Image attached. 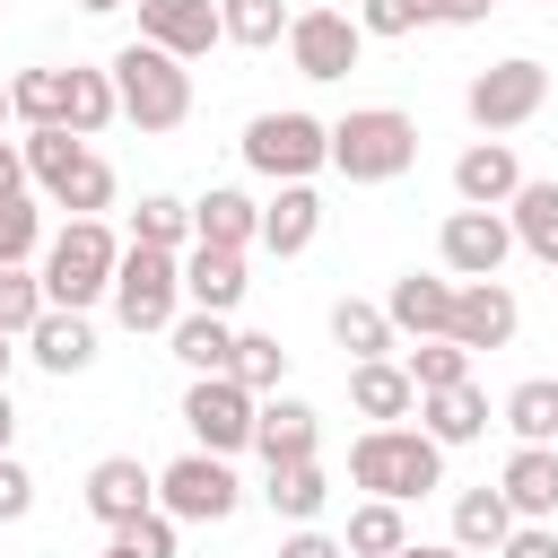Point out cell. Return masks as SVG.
<instances>
[{
    "label": "cell",
    "mask_w": 558,
    "mask_h": 558,
    "mask_svg": "<svg viewBox=\"0 0 558 558\" xmlns=\"http://www.w3.org/2000/svg\"><path fill=\"white\" fill-rule=\"evenodd\" d=\"M497 558H558V523H514L497 541Z\"/></svg>",
    "instance_id": "44"
},
{
    "label": "cell",
    "mask_w": 558,
    "mask_h": 558,
    "mask_svg": "<svg viewBox=\"0 0 558 558\" xmlns=\"http://www.w3.org/2000/svg\"><path fill=\"white\" fill-rule=\"evenodd\" d=\"M78 9H87V17H105V9H131V0H78Z\"/></svg>",
    "instance_id": "51"
},
{
    "label": "cell",
    "mask_w": 558,
    "mask_h": 558,
    "mask_svg": "<svg viewBox=\"0 0 558 558\" xmlns=\"http://www.w3.org/2000/svg\"><path fill=\"white\" fill-rule=\"evenodd\" d=\"M497 0H436V26H480Z\"/></svg>",
    "instance_id": "46"
},
{
    "label": "cell",
    "mask_w": 558,
    "mask_h": 558,
    "mask_svg": "<svg viewBox=\"0 0 558 558\" xmlns=\"http://www.w3.org/2000/svg\"><path fill=\"white\" fill-rule=\"evenodd\" d=\"M235 497H244V488H235L227 453H201V445H192V453H174V462L157 471V506H166L174 523H227Z\"/></svg>",
    "instance_id": "8"
},
{
    "label": "cell",
    "mask_w": 558,
    "mask_h": 558,
    "mask_svg": "<svg viewBox=\"0 0 558 558\" xmlns=\"http://www.w3.org/2000/svg\"><path fill=\"white\" fill-rule=\"evenodd\" d=\"M61 87H70V70H26V78H9V113H17L26 131L61 122Z\"/></svg>",
    "instance_id": "38"
},
{
    "label": "cell",
    "mask_w": 558,
    "mask_h": 558,
    "mask_svg": "<svg viewBox=\"0 0 558 558\" xmlns=\"http://www.w3.org/2000/svg\"><path fill=\"white\" fill-rule=\"evenodd\" d=\"M183 427H192L201 453H244V445H253V392H244L235 375H192Z\"/></svg>",
    "instance_id": "10"
},
{
    "label": "cell",
    "mask_w": 558,
    "mask_h": 558,
    "mask_svg": "<svg viewBox=\"0 0 558 558\" xmlns=\"http://www.w3.org/2000/svg\"><path fill=\"white\" fill-rule=\"evenodd\" d=\"M183 235H192V201L148 192V201L131 209V244H166V253H183Z\"/></svg>",
    "instance_id": "36"
},
{
    "label": "cell",
    "mask_w": 558,
    "mask_h": 558,
    "mask_svg": "<svg viewBox=\"0 0 558 558\" xmlns=\"http://www.w3.org/2000/svg\"><path fill=\"white\" fill-rule=\"evenodd\" d=\"M157 506V471L140 462V453H105L96 471H87V514L113 532V523H131V514H148Z\"/></svg>",
    "instance_id": "15"
},
{
    "label": "cell",
    "mask_w": 558,
    "mask_h": 558,
    "mask_svg": "<svg viewBox=\"0 0 558 558\" xmlns=\"http://www.w3.org/2000/svg\"><path fill=\"white\" fill-rule=\"evenodd\" d=\"M401 366H410V384H418V392H445V384H471V349H462V340H445V331H436V340H418V349H410Z\"/></svg>",
    "instance_id": "37"
},
{
    "label": "cell",
    "mask_w": 558,
    "mask_h": 558,
    "mask_svg": "<svg viewBox=\"0 0 558 558\" xmlns=\"http://www.w3.org/2000/svg\"><path fill=\"white\" fill-rule=\"evenodd\" d=\"M384 314H392V331L436 340V331L453 323V279H436V270H401V279H392V296H384Z\"/></svg>",
    "instance_id": "22"
},
{
    "label": "cell",
    "mask_w": 558,
    "mask_h": 558,
    "mask_svg": "<svg viewBox=\"0 0 558 558\" xmlns=\"http://www.w3.org/2000/svg\"><path fill=\"white\" fill-rule=\"evenodd\" d=\"M113 558H174V514L148 506V514H131V523H113Z\"/></svg>",
    "instance_id": "40"
},
{
    "label": "cell",
    "mask_w": 558,
    "mask_h": 558,
    "mask_svg": "<svg viewBox=\"0 0 558 558\" xmlns=\"http://www.w3.org/2000/svg\"><path fill=\"white\" fill-rule=\"evenodd\" d=\"M323 235V201H314V183H279V201H262V253H279V262H296L305 244Z\"/></svg>",
    "instance_id": "21"
},
{
    "label": "cell",
    "mask_w": 558,
    "mask_h": 558,
    "mask_svg": "<svg viewBox=\"0 0 558 558\" xmlns=\"http://www.w3.org/2000/svg\"><path fill=\"white\" fill-rule=\"evenodd\" d=\"M244 253H227V244H192L183 253V305H201V314H235L244 305Z\"/></svg>",
    "instance_id": "20"
},
{
    "label": "cell",
    "mask_w": 558,
    "mask_h": 558,
    "mask_svg": "<svg viewBox=\"0 0 558 558\" xmlns=\"http://www.w3.org/2000/svg\"><path fill=\"white\" fill-rule=\"evenodd\" d=\"M0 192H26V148L0 140Z\"/></svg>",
    "instance_id": "47"
},
{
    "label": "cell",
    "mask_w": 558,
    "mask_h": 558,
    "mask_svg": "<svg viewBox=\"0 0 558 558\" xmlns=\"http://www.w3.org/2000/svg\"><path fill=\"white\" fill-rule=\"evenodd\" d=\"M453 192H462V209H506V201L523 192V157H514L506 140H471V148L453 157Z\"/></svg>",
    "instance_id": "17"
},
{
    "label": "cell",
    "mask_w": 558,
    "mask_h": 558,
    "mask_svg": "<svg viewBox=\"0 0 558 558\" xmlns=\"http://www.w3.org/2000/svg\"><path fill=\"white\" fill-rule=\"evenodd\" d=\"M392 558H471V549H453V541H401Z\"/></svg>",
    "instance_id": "48"
},
{
    "label": "cell",
    "mask_w": 558,
    "mask_h": 558,
    "mask_svg": "<svg viewBox=\"0 0 558 558\" xmlns=\"http://www.w3.org/2000/svg\"><path fill=\"white\" fill-rule=\"evenodd\" d=\"M166 340H174V357H183L192 375H227V366H235V331H227V314H201V305H192V314L166 323Z\"/></svg>",
    "instance_id": "25"
},
{
    "label": "cell",
    "mask_w": 558,
    "mask_h": 558,
    "mask_svg": "<svg viewBox=\"0 0 558 558\" xmlns=\"http://www.w3.org/2000/svg\"><path fill=\"white\" fill-rule=\"evenodd\" d=\"M497 497L514 506V523H558V445H514L497 471Z\"/></svg>",
    "instance_id": "16"
},
{
    "label": "cell",
    "mask_w": 558,
    "mask_h": 558,
    "mask_svg": "<svg viewBox=\"0 0 558 558\" xmlns=\"http://www.w3.org/2000/svg\"><path fill=\"white\" fill-rule=\"evenodd\" d=\"M44 201H61L70 218H96V209L113 201V166H105L96 148H78V157H70V174H61V183H52Z\"/></svg>",
    "instance_id": "33"
},
{
    "label": "cell",
    "mask_w": 558,
    "mask_h": 558,
    "mask_svg": "<svg viewBox=\"0 0 558 558\" xmlns=\"http://www.w3.org/2000/svg\"><path fill=\"white\" fill-rule=\"evenodd\" d=\"M9 366H17V331H0V384H9Z\"/></svg>",
    "instance_id": "50"
},
{
    "label": "cell",
    "mask_w": 558,
    "mask_h": 558,
    "mask_svg": "<svg viewBox=\"0 0 558 558\" xmlns=\"http://www.w3.org/2000/svg\"><path fill=\"white\" fill-rule=\"evenodd\" d=\"M288 0H218V35L227 44H244V52H270L279 35H288Z\"/></svg>",
    "instance_id": "32"
},
{
    "label": "cell",
    "mask_w": 558,
    "mask_h": 558,
    "mask_svg": "<svg viewBox=\"0 0 558 558\" xmlns=\"http://www.w3.org/2000/svg\"><path fill=\"white\" fill-rule=\"evenodd\" d=\"M105 558H113V549H105Z\"/></svg>",
    "instance_id": "54"
},
{
    "label": "cell",
    "mask_w": 558,
    "mask_h": 558,
    "mask_svg": "<svg viewBox=\"0 0 558 558\" xmlns=\"http://www.w3.org/2000/svg\"><path fill=\"white\" fill-rule=\"evenodd\" d=\"M105 70H113V105H122V122H140V131H183V113H192V70H183L174 52H157V44H122Z\"/></svg>",
    "instance_id": "3"
},
{
    "label": "cell",
    "mask_w": 558,
    "mask_h": 558,
    "mask_svg": "<svg viewBox=\"0 0 558 558\" xmlns=\"http://www.w3.org/2000/svg\"><path fill=\"white\" fill-rule=\"evenodd\" d=\"M506 427L514 445H558V375H532L506 392Z\"/></svg>",
    "instance_id": "31"
},
{
    "label": "cell",
    "mask_w": 558,
    "mask_h": 558,
    "mask_svg": "<svg viewBox=\"0 0 558 558\" xmlns=\"http://www.w3.org/2000/svg\"><path fill=\"white\" fill-rule=\"evenodd\" d=\"M349 410H357L366 427H392V418H410V410H418V384H410V366H401V357H357V366H349Z\"/></svg>",
    "instance_id": "19"
},
{
    "label": "cell",
    "mask_w": 558,
    "mask_h": 558,
    "mask_svg": "<svg viewBox=\"0 0 558 558\" xmlns=\"http://www.w3.org/2000/svg\"><path fill=\"white\" fill-rule=\"evenodd\" d=\"M541 105H549V70H541L532 52H514V61L480 70V78H471V96H462V113L480 122V140H497V131H523Z\"/></svg>",
    "instance_id": "7"
},
{
    "label": "cell",
    "mask_w": 558,
    "mask_h": 558,
    "mask_svg": "<svg viewBox=\"0 0 558 558\" xmlns=\"http://www.w3.org/2000/svg\"><path fill=\"white\" fill-rule=\"evenodd\" d=\"M131 9H140V44H157L174 61H201L209 44H227L218 35V0H131Z\"/></svg>",
    "instance_id": "13"
},
{
    "label": "cell",
    "mask_w": 558,
    "mask_h": 558,
    "mask_svg": "<svg viewBox=\"0 0 558 558\" xmlns=\"http://www.w3.org/2000/svg\"><path fill=\"white\" fill-rule=\"evenodd\" d=\"M314 445H323L314 401H296V392H262V401H253V453H262V462H305Z\"/></svg>",
    "instance_id": "14"
},
{
    "label": "cell",
    "mask_w": 558,
    "mask_h": 558,
    "mask_svg": "<svg viewBox=\"0 0 558 558\" xmlns=\"http://www.w3.org/2000/svg\"><path fill=\"white\" fill-rule=\"evenodd\" d=\"M0 122H9V87H0Z\"/></svg>",
    "instance_id": "52"
},
{
    "label": "cell",
    "mask_w": 558,
    "mask_h": 558,
    "mask_svg": "<svg viewBox=\"0 0 558 558\" xmlns=\"http://www.w3.org/2000/svg\"><path fill=\"white\" fill-rule=\"evenodd\" d=\"M26 357H35L44 375H87V366H96V323L70 314V305H44L35 331H26Z\"/></svg>",
    "instance_id": "18"
},
{
    "label": "cell",
    "mask_w": 558,
    "mask_h": 558,
    "mask_svg": "<svg viewBox=\"0 0 558 558\" xmlns=\"http://www.w3.org/2000/svg\"><path fill=\"white\" fill-rule=\"evenodd\" d=\"M514 323H523V305H514L506 279H453V323H445V340H462V349L480 357V349H506Z\"/></svg>",
    "instance_id": "12"
},
{
    "label": "cell",
    "mask_w": 558,
    "mask_h": 558,
    "mask_svg": "<svg viewBox=\"0 0 558 558\" xmlns=\"http://www.w3.org/2000/svg\"><path fill=\"white\" fill-rule=\"evenodd\" d=\"M105 296H113V323H122V331H166V323L183 314V253H166V244H122Z\"/></svg>",
    "instance_id": "5"
},
{
    "label": "cell",
    "mask_w": 558,
    "mask_h": 558,
    "mask_svg": "<svg viewBox=\"0 0 558 558\" xmlns=\"http://www.w3.org/2000/svg\"><path fill=\"white\" fill-rule=\"evenodd\" d=\"M506 227H514V244H523L532 262L558 270V183H532V174H523V192L506 201Z\"/></svg>",
    "instance_id": "26"
},
{
    "label": "cell",
    "mask_w": 558,
    "mask_h": 558,
    "mask_svg": "<svg viewBox=\"0 0 558 558\" xmlns=\"http://www.w3.org/2000/svg\"><path fill=\"white\" fill-rule=\"evenodd\" d=\"M262 497H270V514H288V523H314V514H323V497H331V480H323V462L305 453V462H270Z\"/></svg>",
    "instance_id": "28"
},
{
    "label": "cell",
    "mask_w": 558,
    "mask_h": 558,
    "mask_svg": "<svg viewBox=\"0 0 558 558\" xmlns=\"http://www.w3.org/2000/svg\"><path fill=\"white\" fill-rule=\"evenodd\" d=\"M349 480L366 488V497H392V506H410V497H427L436 480H445V445L427 436V427H366L357 445H349Z\"/></svg>",
    "instance_id": "1"
},
{
    "label": "cell",
    "mask_w": 558,
    "mask_h": 558,
    "mask_svg": "<svg viewBox=\"0 0 558 558\" xmlns=\"http://www.w3.org/2000/svg\"><path fill=\"white\" fill-rule=\"evenodd\" d=\"M9 436H17V410H9V384H0V453H9Z\"/></svg>",
    "instance_id": "49"
},
{
    "label": "cell",
    "mask_w": 558,
    "mask_h": 558,
    "mask_svg": "<svg viewBox=\"0 0 558 558\" xmlns=\"http://www.w3.org/2000/svg\"><path fill=\"white\" fill-rule=\"evenodd\" d=\"M35 244H44V209L26 192H0V262H35Z\"/></svg>",
    "instance_id": "41"
},
{
    "label": "cell",
    "mask_w": 558,
    "mask_h": 558,
    "mask_svg": "<svg viewBox=\"0 0 558 558\" xmlns=\"http://www.w3.org/2000/svg\"><path fill=\"white\" fill-rule=\"evenodd\" d=\"M357 26L366 35H418V26H436V0H357Z\"/></svg>",
    "instance_id": "42"
},
{
    "label": "cell",
    "mask_w": 558,
    "mask_h": 558,
    "mask_svg": "<svg viewBox=\"0 0 558 558\" xmlns=\"http://www.w3.org/2000/svg\"><path fill=\"white\" fill-rule=\"evenodd\" d=\"M436 253H445L453 279H497L506 253H514V227H506V209H453L445 235H436Z\"/></svg>",
    "instance_id": "11"
},
{
    "label": "cell",
    "mask_w": 558,
    "mask_h": 558,
    "mask_svg": "<svg viewBox=\"0 0 558 558\" xmlns=\"http://www.w3.org/2000/svg\"><path fill=\"white\" fill-rule=\"evenodd\" d=\"M279 44H288L296 78H349V70H357V52H366V26H357V17H340V9H296Z\"/></svg>",
    "instance_id": "9"
},
{
    "label": "cell",
    "mask_w": 558,
    "mask_h": 558,
    "mask_svg": "<svg viewBox=\"0 0 558 558\" xmlns=\"http://www.w3.org/2000/svg\"><path fill=\"white\" fill-rule=\"evenodd\" d=\"M279 558H349V549H340L331 532H314V523H296V532L279 541Z\"/></svg>",
    "instance_id": "45"
},
{
    "label": "cell",
    "mask_w": 558,
    "mask_h": 558,
    "mask_svg": "<svg viewBox=\"0 0 558 558\" xmlns=\"http://www.w3.org/2000/svg\"><path fill=\"white\" fill-rule=\"evenodd\" d=\"M532 9H549V0H532Z\"/></svg>",
    "instance_id": "53"
},
{
    "label": "cell",
    "mask_w": 558,
    "mask_h": 558,
    "mask_svg": "<svg viewBox=\"0 0 558 558\" xmlns=\"http://www.w3.org/2000/svg\"><path fill=\"white\" fill-rule=\"evenodd\" d=\"M35 514V471L17 453H0V523H26Z\"/></svg>",
    "instance_id": "43"
},
{
    "label": "cell",
    "mask_w": 558,
    "mask_h": 558,
    "mask_svg": "<svg viewBox=\"0 0 558 558\" xmlns=\"http://www.w3.org/2000/svg\"><path fill=\"white\" fill-rule=\"evenodd\" d=\"M506 532H514V506H506L497 488H462V497H453V549H471V558L488 549V558H497Z\"/></svg>",
    "instance_id": "29"
},
{
    "label": "cell",
    "mask_w": 558,
    "mask_h": 558,
    "mask_svg": "<svg viewBox=\"0 0 558 558\" xmlns=\"http://www.w3.org/2000/svg\"><path fill=\"white\" fill-rule=\"evenodd\" d=\"M331 166H340L349 183H392V174H410V166H418V122H410L401 105H349V113L331 122Z\"/></svg>",
    "instance_id": "2"
},
{
    "label": "cell",
    "mask_w": 558,
    "mask_h": 558,
    "mask_svg": "<svg viewBox=\"0 0 558 558\" xmlns=\"http://www.w3.org/2000/svg\"><path fill=\"white\" fill-rule=\"evenodd\" d=\"M113 262H122V244L105 235V218H70L52 244H44V305H70V314H87L105 288H113Z\"/></svg>",
    "instance_id": "4"
},
{
    "label": "cell",
    "mask_w": 558,
    "mask_h": 558,
    "mask_svg": "<svg viewBox=\"0 0 558 558\" xmlns=\"http://www.w3.org/2000/svg\"><path fill=\"white\" fill-rule=\"evenodd\" d=\"M113 113H122V105H113V70L70 61V87H61V131H70V140H96Z\"/></svg>",
    "instance_id": "27"
},
{
    "label": "cell",
    "mask_w": 558,
    "mask_h": 558,
    "mask_svg": "<svg viewBox=\"0 0 558 558\" xmlns=\"http://www.w3.org/2000/svg\"><path fill=\"white\" fill-rule=\"evenodd\" d=\"M227 375L262 401V392H279V384H288V349H279L270 331H235V366H227Z\"/></svg>",
    "instance_id": "35"
},
{
    "label": "cell",
    "mask_w": 558,
    "mask_h": 558,
    "mask_svg": "<svg viewBox=\"0 0 558 558\" xmlns=\"http://www.w3.org/2000/svg\"><path fill=\"white\" fill-rule=\"evenodd\" d=\"M331 340H340V349H349V366H357V357H392V340H401V331H392V314H384V305L340 296V305H331Z\"/></svg>",
    "instance_id": "30"
},
{
    "label": "cell",
    "mask_w": 558,
    "mask_h": 558,
    "mask_svg": "<svg viewBox=\"0 0 558 558\" xmlns=\"http://www.w3.org/2000/svg\"><path fill=\"white\" fill-rule=\"evenodd\" d=\"M401 541H410L401 506H392V497H366V506L349 514V541H340V549H349V558H392Z\"/></svg>",
    "instance_id": "34"
},
{
    "label": "cell",
    "mask_w": 558,
    "mask_h": 558,
    "mask_svg": "<svg viewBox=\"0 0 558 558\" xmlns=\"http://www.w3.org/2000/svg\"><path fill=\"white\" fill-rule=\"evenodd\" d=\"M35 314H44V279L26 270V262H0V331H35Z\"/></svg>",
    "instance_id": "39"
},
{
    "label": "cell",
    "mask_w": 558,
    "mask_h": 558,
    "mask_svg": "<svg viewBox=\"0 0 558 558\" xmlns=\"http://www.w3.org/2000/svg\"><path fill=\"white\" fill-rule=\"evenodd\" d=\"M262 235V201H244L235 183H209L201 201H192V244H227V253H244Z\"/></svg>",
    "instance_id": "23"
},
{
    "label": "cell",
    "mask_w": 558,
    "mask_h": 558,
    "mask_svg": "<svg viewBox=\"0 0 558 558\" xmlns=\"http://www.w3.org/2000/svg\"><path fill=\"white\" fill-rule=\"evenodd\" d=\"M244 166L270 174V183H314V166H331V122L279 105V113H253L244 122Z\"/></svg>",
    "instance_id": "6"
},
{
    "label": "cell",
    "mask_w": 558,
    "mask_h": 558,
    "mask_svg": "<svg viewBox=\"0 0 558 558\" xmlns=\"http://www.w3.org/2000/svg\"><path fill=\"white\" fill-rule=\"evenodd\" d=\"M418 427H427L436 445H480V436H488V392H480V384L418 392Z\"/></svg>",
    "instance_id": "24"
}]
</instances>
